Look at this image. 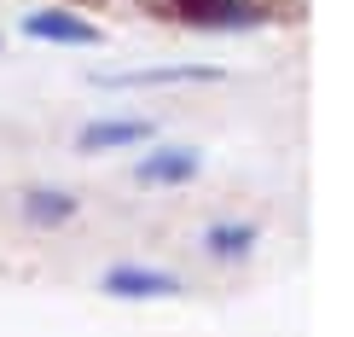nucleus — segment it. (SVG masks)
<instances>
[{
    "instance_id": "obj_7",
    "label": "nucleus",
    "mask_w": 354,
    "mask_h": 337,
    "mask_svg": "<svg viewBox=\"0 0 354 337\" xmlns=\"http://www.w3.org/2000/svg\"><path fill=\"white\" fill-rule=\"evenodd\" d=\"M209 64H174V70H128V76H99L105 87H169V82H215Z\"/></svg>"
},
{
    "instance_id": "obj_4",
    "label": "nucleus",
    "mask_w": 354,
    "mask_h": 337,
    "mask_svg": "<svg viewBox=\"0 0 354 337\" xmlns=\"http://www.w3.org/2000/svg\"><path fill=\"white\" fill-rule=\"evenodd\" d=\"M198 169H203V157L192 145H163V152L140 157L134 181L140 186H186V181H198Z\"/></svg>"
},
{
    "instance_id": "obj_1",
    "label": "nucleus",
    "mask_w": 354,
    "mask_h": 337,
    "mask_svg": "<svg viewBox=\"0 0 354 337\" xmlns=\"http://www.w3.org/2000/svg\"><path fill=\"white\" fill-rule=\"evenodd\" d=\"M99 291L122 302H151V297H180V280L163 268H145V262H116V268H105Z\"/></svg>"
},
{
    "instance_id": "obj_2",
    "label": "nucleus",
    "mask_w": 354,
    "mask_h": 337,
    "mask_svg": "<svg viewBox=\"0 0 354 337\" xmlns=\"http://www.w3.org/2000/svg\"><path fill=\"white\" fill-rule=\"evenodd\" d=\"M169 12L180 24H198V29H250V24H261V12L250 0H169Z\"/></svg>"
},
{
    "instance_id": "obj_6",
    "label": "nucleus",
    "mask_w": 354,
    "mask_h": 337,
    "mask_svg": "<svg viewBox=\"0 0 354 337\" xmlns=\"http://www.w3.org/2000/svg\"><path fill=\"white\" fill-rule=\"evenodd\" d=\"M203 251H209L215 262H244L250 251H256V227L250 221H209L203 227Z\"/></svg>"
},
{
    "instance_id": "obj_8",
    "label": "nucleus",
    "mask_w": 354,
    "mask_h": 337,
    "mask_svg": "<svg viewBox=\"0 0 354 337\" xmlns=\"http://www.w3.org/2000/svg\"><path fill=\"white\" fill-rule=\"evenodd\" d=\"M24 215L35 227H64L70 215H76V198L58 192V186H29V192H24Z\"/></svg>"
},
{
    "instance_id": "obj_3",
    "label": "nucleus",
    "mask_w": 354,
    "mask_h": 337,
    "mask_svg": "<svg viewBox=\"0 0 354 337\" xmlns=\"http://www.w3.org/2000/svg\"><path fill=\"white\" fill-rule=\"evenodd\" d=\"M24 35H29V41H58V47H99V41H105L87 18H76V12H58V6L29 12V18H24Z\"/></svg>"
},
{
    "instance_id": "obj_5",
    "label": "nucleus",
    "mask_w": 354,
    "mask_h": 337,
    "mask_svg": "<svg viewBox=\"0 0 354 337\" xmlns=\"http://www.w3.org/2000/svg\"><path fill=\"white\" fill-rule=\"evenodd\" d=\"M151 122L145 116H116V122H87L76 134V152H116V145H145Z\"/></svg>"
}]
</instances>
